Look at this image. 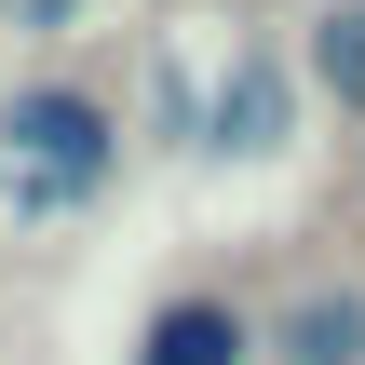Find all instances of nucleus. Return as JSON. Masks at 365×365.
Wrapping results in <instances>:
<instances>
[{
	"mask_svg": "<svg viewBox=\"0 0 365 365\" xmlns=\"http://www.w3.org/2000/svg\"><path fill=\"white\" fill-rule=\"evenodd\" d=\"M0 176H14V203H81L95 176H108V122H95V95H14L0 108Z\"/></svg>",
	"mask_w": 365,
	"mask_h": 365,
	"instance_id": "obj_1",
	"label": "nucleus"
},
{
	"mask_svg": "<svg viewBox=\"0 0 365 365\" xmlns=\"http://www.w3.org/2000/svg\"><path fill=\"white\" fill-rule=\"evenodd\" d=\"M149 365H244V325H230L217 298H176V312L149 325Z\"/></svg>",
	"mask_w": 365,
	"mask_h": 365,
	"instance_id": "obj_2",
	"label": "nucleus"
},
{
	"mask_svg": "<svg viewBox=\"0 0 365 365\" xmlns=\"http://www.w3.org/2000/svg\"><path fill=\"white\" fill-rule=\"evenodd\" d=\"M312 68H325V81H339V95L365 108V14H325V41H312Z\"/></svg>",
	"mask_w": 365,
	"mask_h": 365,
	"instance_id": "obj_3",
	"label": "nucleus"
},
{
	"mask_svg": "<svg viewBox=\"0 0 365 365\" xmlns=\"http://www.w3.org/2000/svg\"><path fill=\"white\" fill-rule=\"evenodd\" d=\"M352 339H365V312H312L298 325V365H352Z\"/></svg>",
	"mask_w": 365,
	"mask_h": 365,
	"instance_id": "obj_4",
	"label": "nucleus"
},
{
	"mask_svg": "<svg viewBox=\"0 0 365 365\" xmlns=\"http://www.w3.org/2000/svg\"><path fill=\"white\" fill-rule=\"evenodd\" d=\"M68 14H81V0H14V27H68Z\"/></svg>",
	"mask_w": 365,
	"mask_h": 365,
	"instance_id": "obj_5",
	"label": "nucleus"
}]
</instances>
